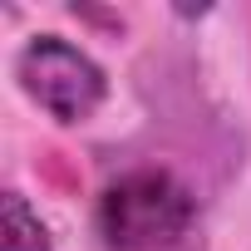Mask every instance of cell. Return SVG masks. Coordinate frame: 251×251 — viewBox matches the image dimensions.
<instances>
[{
	"label": "cell",
	"instance_id": "1",
	"mask_svg": "<svg viewBox=\"0 0 251 251\" xmlns=\"http://www.w3.org/2000/svg\"><path fill=\"white\" fill-rule=\"evenodd\" d=\"M197 197L163 168L123 173L99 192V236L113 251H168L192 231Z\"/></svg>",
	"mask_w": 251,
	"mask_h": 251
},
{
	"label": "cell",
	"instance_id": "2",
	"mask_svg": "<svg viewBox=\"0 0 251 251\" xmlns=\"http://www.w3.org/2000/svg\"><path fill=\"white\" fill-rule=\"evenodd\" d=\"M15 79L54 123H89L108 99V74L59 35H35L15 54Z\"/></svg>",
	"mask_w": 251,
	"mask_h": 251
},
{
	"label": "cell",
	"instance_id": "3",
	"mask_svg": "<svg viewBox=\"0 0 251 251\" xmlns=\"http://www.w3.org/2000/svg\"><path fill=\"white\" fill-rule=\"evenodd\" d=\"M0 207H5V236H0V251H54L50 226L40 222V212L20 192H5Z\"/></svg>",
	"mask_w": 251,
	"mask_h": 251
}]
</instances>
